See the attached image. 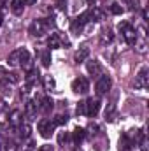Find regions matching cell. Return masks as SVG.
Segmentation results:
<instances>
[{
  "label": "cell",
  "instance_id": "1",
  "mask_svg": "<svg viewBox=\"0 0 149 151\" xmlns=\"http://www.w3.org/2000/svg\"><path fill=\"white\" fill-rule=\"evenodd\" d=\"M117 30H119V34L123 35V39L126 40V44H130V46L137 44V32L133 30V27H132L128 21H121L119 27H117Z\"/></svg>",
  "mask_w": 149,
  "mask_h": 151
},
{
  "label": "cell",
  "instance_id": "2",
  "mask_svg": "<svg viewBox=\"0 0 149 151\" xmlns=\"http://www.w3.org/2000/svg\"><path fill=\"white\" fill-rule=\"evenodd\" d=\"M54 127H56V123H54L53 119H49V118H42V119L37 123L39 134H40L44 139H49V137L53 135V132H54Z\"/></svg>",
  "mask_w": 149,
  "mask_h": 151
},
{
  "label": "cell",
  "instance_id": "3",
  "mask_svg": "<svg viewBox=\"0 0 149 151\" xmlns=\"http://www.w3.org/2000/svg\"><path fill=\"white\" fill-rule=\"evenodd\" d=\"M47 30H49V21H46V19H34L28 28V32L34 37H42L44 34H47Z\"/></svg>",
  "mask_w": 149,
  "mask_h": 151
},
{
  "label": "cell",
  "instance_id": "4",
  "mask_svg": "<svg viewBox=\"0 0 149 151\" xmlns=\"http://www.w3.org/2000/svg\"><path fill=\"white\" fill-rule=\"evenodd\" d=\"M111 84H112L111 76H100L98 81H97V84H95V91H97V95H98V97L105 95V93L111 90Z\"/></svg>",
  "mask_w": 149,
  "mask_h": 151
},
{
  "label": "cell",
  "instance_id": "5",
  "mask_svg": "<svg viewBox=\"0 0 149 151\" xmlns=\"http://www.w3.org/2000/svg\"><path fill=\"white\" fill-rule=\"evenodd\" d=\"M88 90H90V83H88V79L84 76H79L72 81V91L74 93L84 95V93H88Z\"/></svg>",
  "mask_w": 149,
  "mask_h": 151
},
{
  "label": "cell",
  "instance_id": "6",
  "mask_svg": "<svg viewBox=\"0 0 149 151\" xmlns=\"http://www.w3.org/2000/svg\"><path fill=\"white\" fill-rule=\"evenodd\" d=\"M88 21H91V9H90V11H86V12H82L81 16H77L74 21H72V30H74L75 34H77V32H81Z\"/></svg>",
  "mask_w": 149,
  "mask_h": 151
},
{
  "label": "cell",
  "instance_id": "7",
  "mask_svg": "<svg viewBox=\"0 0 149 151\" xmlns=\"http://www.w3.org/2000/svg\"><path fill=\"white\" fill-rule=\"evenodd\" d=\"M149 84V76H148V67H142L139 70V74L135 76V88L137 90H144Z\"/></svg>",
  "mask_w": 149,
  "mask_h": 151
},
{
  "label": "cell",
  "instance_id": "8",
  "mask_svg": "<svg viewBox=\"0 0 149 151\" xmlns=\"http://www.w3.org/2000/svg\"><path fill=\"white\" fill-rule=\"evenodd\" d=\"M100 100L98 99H88L86 100V116H97V114L100 113Z\"/></svg>",
  "mask_w": 149,
  "mask_h": 151
},
{
  "label": "cell",
  "instance_id": "9",
  "mask_svg": "<svg viewBox=\"0 0 149 151\" xmlns=\"http://www.w3.org/2000/svg\"><path fill=\"white\" fill-rule=\"evenodd\" d=\"M86 70L90 76H102V65L97 60H88L86 62Z\"/></svg>",
  "mask_w": 149,
  "mask_h": 151
},
{
  "label": "cell",
  "instance_id": "10",
  "mask_svg": "<svg viewBox=\"0 0 149 151\" xmlns=\"http://www.w3.org/2000/svg\"><path fill=\"white\" fill-rule=\"evenodd\" d=\"M19 65L25 69V70H32V56L28 53V49L21 47V58H19Z\"/></svg>",
  "mask_w": 149,
  "mask_h": 151
},
{
  "label": "cell",
  "instance_id": "11",
  "mask_svg": "<svg viewBox=\"0 0 149 151\" xmlns=\"http://www.w3.org/2000/svg\"><path fill=\"white\" fill-rule=\"evenodd\" d=\"M37 102H34V100H28L27 104H25V116L28 118V119H35V116H37Z\"/></svg>",
  "mask_w": 149,
  "mask_h": 151
},
{
  "label": "cell",
  "instance_id": "12",
  "mask_svg": "<svg viewBox=\"0 0 149 151\" xmlns=\"http://www.w3.org/2000/svg\"><path fill=\"white\" fill-rule=\"evenodd\" d=\"M37 106L44 114H49L53 111V107H54V102H53L49 97H44V99H40V104H37Z\"/></svg>",
  "mask_w": 149,
  "mask_h": 151
},
{
  "label": "cell",
  "instance_id": "13",
  "mask_svg": "<svg viewBox=\"0 0 149 151\" xmlns=\"http://www.w3.org/2000/svg\"><path fill=\"white\" fill-rule=\"evenodd\" d=\"M88 56H90V47L82 46V47H79V49L75 51L74 60H75V63H81V62H86V60H88Z\"/></svg>",
  "mask_w": 149,
  "mask_h": 151
},
{
  "label": "cell",
  "instance_id": "14",
  "mask_svg": "<svg viewBox=\"0 0 149 151\" xmlns=\"http://www.w3.org/2000/svg\"><path fill=\"white\" fill-rule=\"evenodd\" d=\"M19 58H21V47L14 49V51L7 56V63H9L11 67H16V65H19Z\"/></svg>",
  "mask_w": 149,
  "mask_h": 151
},
{
  "label": "cell",
  "instance_id": "15",
  "mask_svg": "<svg viewBox=\"0 0 149 151\" xmlns=\"http://www.w3.org/2000/svg\"><path fill=\"white\" fill-rule=\"evenodd\" d=\"M47 46L51 47V49H58V47H62V37H60V34H56V32H53L49 39H47Z\"/></svg>",
  "mask_w": 149,
  "mask_h": 151
},
{
  "label": "cell",
  "instance_id": "16",
  "mask_svg": "<svg viewBox=\"0 0 149 151\" xmlns=\"http://www.w3.org/2000/svg\"><path fill=\"white\" fill-rule=\"evenodd\" d=\"M18 132H19V137L21 139H28L30 137V134H32V127H30V123H19L18 125Z\"/></svg>",
  "mask_w": 149,
  "mask_h": 151
},
{
  "label": "cell",
  "instance_id": "17",
  "mask_svg": "<svg viewBox=\"0 0 149 151\" xmlns=\"http://www.w3.org/2000/svg\"><path fill=\"white\" fill-rule=\"evenodd\" d=\"M23 9H25V2L23 0H11V11H12V14L21 16Z\"/></svg>",
  "mask_w": 149,
  "mask_h": 151
},
{
  "label": "cell",
  "instance_id": "18",
  "mask_svg": "<svg viewBox=\"0 0 149 151\" xmlns=\"http://www.w3.org/2000/svg\"><path fill=\"white\" fill-rule=\"evenodd\" d=\"M72 137H74V144H81L82 141H84V137H86V132H84V128H75L74 132H72Z\"/></svg>",
  "mask_w": 149,
  "mask_h": 151
},
{
  "label": "cell",
  "instance_id": "19",
  "mask_svg": "<svg viewBox=\"0 0 149 151\" xmlns=\"http://www.w3.org/2000/svg\"><path fill=\"white\" fill-rule=\"evenodd\" d=\"M25 81H27V84H28V86H34V84H37V81H39V72L32 69V70L28 72V76L25 77Z\"/></svg>",
  "mask_w": 149,
  "mask_h": 151
},
{
  "label": "cell",
  "instance_id": "20",
  "mask_svg": "<svg viewBox=\"0 0 149 151\" xmlns=\"http://www.w3.org/2000/svg\"><path fill=\"white\" fill-rule=\"evenodd\" d=\"M91 19L102 21V19H105V12H104L100 7H93V9H91Z\"/></svg>",
  "mask_w": 149,
  "mask_h": 151
},
{
  "label": "cell",
  "instance_id": "21",
  "mask_svg": "<svg viewBox=\"0 0 149 151\" xmlns=\"http://www.w3.org/2000/svg\"><path fill=\"white\" fill-rule=\"evenodd\" d=\"M40 62H42V67H49L51 65V49H44L40 53Z\"/></svg>",
  "mask_w": 149,
  "mask_h": 151
},
{
  "label": "cell",
  "instance_id": "22",
  "mask_svg": "<svg viewBox=\"0 0 149 151\" xmlns=\"http://www.w3.org/2000/svg\"><path fill=\"white\" fill-rule=\"evenodd\" d=\"M21 116H23V113L19 111V109H14L12 113H11V118H9V121H11V125H19L23 119H21Z\"/></svg>",
  "mask_w": 149,
  "mask_h": 151
},
{
  "label": "cell",
  "instance_id": "23",
  "mask_svg": "<svg viewBox=\"0 0 149 151\" xmlns=\"http://www.w3.org/2000/svg\"><path fill=\"white\" fill-rule=\"evenodd\" d=\"M119 151H132V141L126 135H123L119 141Z\"/></svg>",
  "mask_w": 149,
  "mask_h": 151
},
{
  "label": "cell",
  "instance_id": "24",
  "mask_svg": "<svg viewBox=\"0 0 149 151\" xmlns=\"http://www.w3.org/2000/svg\"><path fill=\"white\" fill-rule=\"evenodd\" d=\"M0 151H18V146L14 141H2Z\"/></svg>",
  "mask_w": 149,
  "mask_h": 151
},
{
  "label": "cell",
  "instance_id": "25",
  "mask_svg": "<svg viewBox=\"0 0 149 151\" xmlns=\"http://www.w3.org/2000/svg\"><path fill=\"white\" fill-rule=\"evenodd\" d=\"M123 7H121V4H117V2H114V4H111V12L112 14H116V16H121L123 14Z\"/></svg>",
  "mask_w": 149,
  "mask_h": 151
},
{
  "label": "cell",
  "instance_id": "26",
  "mask_svg": "<svg viewBox=\"0 0 149 151\" xmlns=\"http://www.w3.org/2000/svg\"><path fill=\"white\" fill-rule=\"evenodd\" d=\"M114 111H116V106H114V104H109V107H107V111H105V118H107L109 121H114V119H116Z\"/></svg>",
  "mask_w": 149,
  "mask_h": 151
},
{
  "label": "cell",
  "instance_id": "27",
  "mask_svg": "<svg viewBox=\"0 0 149 151\" xmlns=\"http://www.w3.org/2000/svg\"><path fill=\"white\" fill-rule=\"evenodd\" d=\"M44 84H46V90H53L54 88V79L51 76H46L44 77Z\"/></svg>",
  "mask_w": 149,
  "mask_h": 151
},
{
  "label": "cell",
  "instance_id": "28",
  "mask_svg": "<svg viewBox=\"0 0 149 151\" xmlns=\"http://www.w3.org/2000/svg\"><path fill=\"white\" fill-rule=\"evenodd\" d=\"M53 121H54L56 125H65V123H67V116H63V114H58V116H56Z\"/></svg>",
  "mask_w": 149,
  "mask_h": 151
},
{
  "label": "cell",
  "instance_id": "29",
  "mask_svg": "<svg viewBox=\"0 0 149 151\" xmlns=\"http://www.w3.org/2000/svg\"><path fill=\"white\" fill-rule=\"evenodd\" d=\"M77 114H86V100L77 104Z\"/></svg>",
  "mask_w": 149,
  "mask_h": 151
},
{
  "label": "cell",
  "instance_id": "30",
  "mask_svg": "<svg viewBox=\"0 0 149 151\" xmlns=\"http://www.w3.org/2000/svg\"><path fill=\"white\" fill-rule=\"evenodd\" d=\"M111 40H112V34L111 32H104V35H102V44L111 42Z\"/></svg>",
  "mask_w": 149,
  "mask_h": 151
},
{
  "label": "cell",
  "instance_id": "31",
  "mask_svg": "<svg viewBox=\"0 0 149 151\" xmlns=\"http://www.w3.org/2000/svg\"><path fill=\"white\" fill-rule=\"evenodd\" d=\"M67 139H69V137H67V134H65V132H60V134H58V144L67 142Z\"/></svg>",
  "mask_w": 149,
  "mask_h": 151
},
{
  "label": "cell",
  "instance_id": "32",
  "mask_svg": "<svg viewBox=\"0 0 149 151\" xmlns=\"http://www.w3.org/2000/svg\"><path fill=\"white\" fill-rule=\"evenodd\" d=\"M128 2H130V9H132V11L139 9V0H128Z\"/></svg>",
  "mask_w": 149,
  "mask_h": 151
},
{
  "label": "cell",
  "instance_id": "33",
  "mask_svg": "<svg viewBox=\"0 0 149 151\" xmlns=\"http://www.w3.org/2000/svg\"><path fill=\"white\" fill-rule=\"evenodd\" d=\"M39 151H54V148H53L51 144H44V146H40Z\"/></svg>",
  "mask_w": 149,
  "mask_h": 151
},
{
  "label": "cell",
  "instance_id": "34",
  "mask_svg": "<svg viewBox=\"0 0 149 151\" xmlns=\"http://www.w3.org/2000/svg\"><path fill=\"white\" fill-rule=\"evenodd\" d=\"M25 4H27V5H35L37 0H25Z\"/></svg>",
  "mask_w": 149,
  "mask_h": 151
},
{
  "label": "cell",
  "instance_id": "35",
  "mask_svg": "<svg viewBox=\"0 0 149 151\" xmlns=\"http://www.w3.org/2000/svg\"><path fill=\"white\" fill-rule=\"evenodd\" d=\"M4 109H5V104H4V99H2V97H0V113H2V111H4Z\"/></svg>",
  "mask_w": 149,
  "mask_h": 151
},
{
  "label": "cell",
  "instance_id": "36",
  "mask_svg": "<svg viewBox=\"0 0 149 151\" xmlns=\"http://www.w3.org/2000/svg\"><path fill=\"white\" fill-rule=\"evenodd\" d=\"M88 4L90 5H97V0H88Z\"/></svg>",
  "mask_w": 149,
  "mask_h": 151
},
{
  "label": "cell",
  "instance_id": "37",
  "mask_svg": "<svg viewBox=\"0 0 149 151\" xmlns=\"http://www.w3.org/2000/svg\"><path fill=\"white\" fill-rule=\"evenodd\" d=\"M0 27H2V16H0Z\"/></svg>",
  "mask_w": 149,
  "mask_h": 151
},
{
  "label": "cell",
  "instance_id": "38",
  "mask_svg": "<svg viewBox=\"0 0 149 151\" xmlns=\"http://www.w3.org/2000/svg\"><path fill=\"white\" fill-rule=\"evenodd\" d=\"M0 146H2V141H0Z\"/></svg>",
  "mask_w": 149,
  "mask_h": 151
}]
</instances>
